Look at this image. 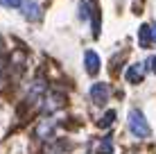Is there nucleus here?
<instances>
[{
  "instance_id": "1",
  "label": "nucleus",
  "mask_w": 156,
  "mask_h": 154,
  "mask_svg": "<svg viewBox=\"0 0 156 154\" xmlns=\"http://www.w3.org/2000/svg\"><path fill=\"white\" fill-rule=\"evenodd\" d=\"M129 129H131V134L133 136H138V138H147L149 134H152V129H149V125H147V120H145V113L143 111H138V109H133V111H129Z\"/></svg>"
},
{
  "instance_id": "2",
  "label": "nucleus",
  "mask_w": 156,
  "mask_h": 154,
  "mask_svg": "<svg viewBox=\"0 0 156 154\" xmlns=\"http://www.w3.org/2000/svg\"><path fill=\"white\" fill-rule=\"evenodd\" d=\"M111 88H109V84H104V82H98V84H93L90 86V100H93L98 107H104L106 102H109V98H111Z\"/></svg>"
},
{
  "instance_id": "3",
  "label": "nucleus",
  "mask_w": 156,
  "mask_h": 154,
  "mask_svg": "<svg viewBox=\"0 0 156 154\" xmlns=\"http://www.w3.org/2000/svg\"><path fill=\"white\" fill-rule=\"evenodd\" d=\"M20 9H23V16L27 20H41V7L39 2H34V0H27V2H20Z\"/></svg>"
},
{
  "instance_id": "4",
  "label": "nucleus",
  "mask_w": 156,
  "mask_h": 154,
  "mask_svg": "<svg viewBox=\"0 0 156 154\" xmlns=\"http://www.w3.org/2000/svg\"><path fill=\"white\" fill-rule=\"evenodd\" d=\"M145 68H147V63H145V61L129 66V70H127V82H129V84H138V82H143V77H145Z\"/></svg>"
},
{
  "instance_id": "5",
  "label": "nucleus",
  "mask_w": 156,
  "mask_h": 154,
  "mask_svg": "<svg viewBox=\"0 0 156 154\" xmlns=\"http://www.w3.org/2000/svg\"><path fill=\"white\" fill-rule=\"evenodd\" d=\"M84 66H86V73H88V75H98V70H100V57L95 55L93 50H88L84 55Z\"/></svg>"
},
{
  "instance_id": "6",
  "label": "nucleus",
  "mask_w": 156,
  "mask_h": 154,
  "mask_svg": "<svg viewBox=\"0 0 156 154\" xmlns=\"http://www.w3.org/2000/svg\"><path fill=\"white\" fill-rule=\"evenodd\" d=\"M52 131H55V120H41L39 127H36L39 138H48V136H52Z\"/></svg>"
},
{
  "instance_id": "7",
  "label": "nucleus",
  "mask_w": 156,
  "mask_h": 154,
  "mask_svg": "<svg viewBox=\"0 0 156 154\" xmlns=\"http://www.w3.org/2000/svg\"><path fill=\"white\" fill-rule=\"evenodd\" d=\"M100 154H113V141H111V136H104V138L100 141Z\"/></svg>"
},
{
  "instance_id": "8",
  "label": "nucleus",
  "mask_w": 156,
  "mask_h": 154,
  "mask_svg": "<svg viewBox=\"0 0 156 154\" xmlns=\"http://www.w3.org/2000/svg\"><path fill=\"white\" fill-rule=\"evenodd\" d=\"M149 41H152V32H149V25H140V45L147 48Z\"/></svg>"
},
{
  "instance_id": "9",
  "label": "nucleus",
  "mask_w": 156,
  "mask_h": 154,
  "mask_svg": "<svg viewBox=\"0 0 156 154\" xmlns=\"http://www.w3.org/2000/svg\"><path fill=\"white\" fill-rule=\"evenodd\" d=\"M113 120H115V111H106V113H104V118L100 120V127H102V129H106V127H111V125H113Z\"/></svg>"
},
{
  "instance_id": "10",
  "label": "nucleus",
  "mask_w": 156,
  "mask_h": 154,
  "mask_svg": "<svg viewBox=\"0 0 156 154\" xmlns=\"http://www.w3.org/2000/svg\"><path fill=\"white\" fill-rule=\"evenodd\" d=\"M79 16H82L84 20H88V2H86V0L79 2Z\"/></svg>"
},
{
  "instance_id": "11",
  "label": "nucleus",
  "mask_w": 156,
  "mask_h": 154,
  "mask_svg": "<svg viewBox=\"0 0 156 154\" xmlns=\"http://www.w3.org/2000/svg\"><path fill=\"white\" fill-rule=\"evenodd\" d=\"M0 5H2V7H20V0H0Z\"/></svg>"
},
{
  "instance_id": "12",
  "label": "nucleus",
  "mask_w": 156,
  "mask_h": 154,
  "mask_svg": "<svg viewBox=\"0 0 156 154\" xmlns=\"http://www.w3.org/2000/svg\"><path fill=\"white\" fill-rule=\"evenodd\" d=\"M149 32H152V41H156V23L152 25V27H149Z\"/></svg>"
},
{
  "instance_id": "13",
  "label": "nucleus",
  "mask_w": 156,
  "mask_h": 154,
  "mask_svg": "<svg viewBox=\"0 0 156 154\" xmlns=\"http://www.w3.org/2000/svg\"><path fill=\"white\" fill-rule=\"evenodd\" d=\"M149 63H152V70L156 73V57H152V61H149Z\"/></svg>"
}]
</instances>
